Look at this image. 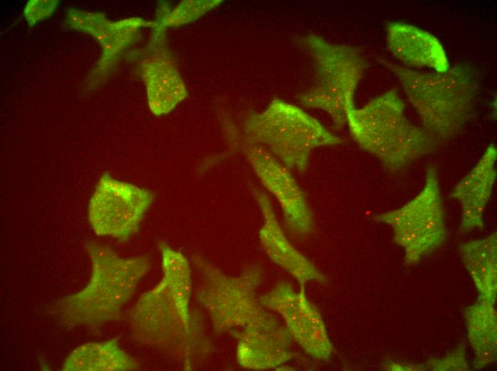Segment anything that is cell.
Returning a JSON list of instances; mask_svg holds the SVG:
<instances>
[{"label":"cell","mask_w":497,"mask_h":371,"mask_svg":"<svg viewBox=\"0 0 497 371\" xmlns=\"http://www.w3.org/2000/svg\"><path fill=\"white\" fill-rule=\"evenodd\" d=\"M163 276L125 313L133 340L159 350L186 370L215 349L199 312L190 305L192 291L189 260L164 241L158 244Z\"/></svg>","instance_id":"obj_1"},{"label":"cell","mask_w":497,"mask_h":371,"mask_svg":"<svg viewBox=\"0 0 497 371\" xmlns=\"http://www.w3.org/2000/svg\"><path fill=\"white\" fill-rule=\"evenodd\" d=\"M91 262L88 283L81 290L56 300L50 308L64 327L98 330L105 323L125 319L124 305L151 268L146 255L121 258L110 247L96 241L85 245Z\"/></svg>","instance_id":"obj_2"},{"label":"cell","mask_w":497,"mask_h":371,"mask_svg":"<svg viewBox=\"0 0 497 371\" xmlns=\"http://www.w3.org/2000/svg\"><path fill=\"white\" fill-rule=\"evenodd\" d=\"M383 63L400 83L423 128L437 142L458 133L471 117L478 85L468 67L421 72L386 60Z\"/></svg>","instance_id":"obj_3"},{"label":"cell","mask_w":497,"mask_h":371,"mask_svg":"<svg viewBox=\"0 0 497 371\" xmlns=\"http://www.w3.org/2000/svg\"><path fill=\"white\" fill-rule=\"evenodd\" d=\"M346 124L355 142L376 156L391 171H398L431 153L438 142L423 128L411 123L396 89L347 113Z\"/></svg>","instance_id":"obj_4"},{"label":"cell","mask_w":497,"mask_h":371,"mask_svg":"<svg viewBox=\"0 0 497 371\" xmlns=\"http://www.w3.org/2000/svg\"><path fill=\"white\" fill-rule=\"evenodd\" d=\"M244 132V142L264 146L288 168L301 173L307 169L312 150L345 141L301 108L279 98L263 111L248 115Z\"/></svg>","instance_id":"obj_5"},{"label":"cell","mask_w":497,"mask_h":371,"mask_svg":"<svg viewBox=\"0 0 497 371\" xmlns=\"http://www.w3.org/2000/svg\"><path fill=\"white\" fill-rule=\"evenodd\" d=\"M191 259L201 278L195 300L207 312L216 336L244 328L270 313L256 295L263 279L259 265L251 264L239 275L230 276L199 254Z\"/></svg>","instance_id":"obj_6"},{"label":"cell","mask_w":497,"mask_h":371,"mask_svg":"<svg viewBox=\"0 0 497 371\" xmlns=\"http://www.w3.org/2000/svg\"><path fill=\"white\" fill-rule=\"evenodd\" d=\"M302 41L314 62L316 81L298 96L299 102L325 111L334 128H341L355 107V92L367 63L360 50L351 46L330 43L314 34L305 36Z\"/></svg>","instance_id":"obj_7"},{"label":"cell","mask_w":497,"mask_h":371,"mask_svg":"<svg viewBox=\"0 0 497 371\" xmlns=\"http://www.w3.org/2000/svg\"><path fill=\"white\" fill-rule=\"evenodd\" d=\"M376 222L389 225L393 241L404 249V263L411 265L446 240L448 233L436 169L426 171L422 190L402 207L376 214Z\"/></svg>","instance_id":"obj_8"},{"label":"cell","mask_w":497,"mask_h":371,"mask_svg":"<svg viewBox=\"0 0 497 371\" xmlns=\"http://www.w3.org/2000/svg\"><path fill=\"white\" fill-rule=\"evenodd\" d=\"M154 198L152 191L115 179L106 171L89 202V224L97 235L126 243L138 232Z\"/></svg>","instance_id":"obj_9"},{"label":"cell","mask_w":497,"mask_h":371,"mask_svg":"<svg viewBox=\"0 0 497 371\" xmlns=\"http://www.w3.org/2000/svg\"><path fill=\"white\" fill-rule=\"evenodd\" d=\"M258 299L265 309L282 317L293 341L308 355L322 361L331 358L333 344L319 310L306 295L305 286H300L298 292L288 282L279 281Z\"/></svg>","instance_id":"obj_10"},{"label":"cell","mask_w":497,"mask_h":371,"mask_svg":"<svg viewBox=\"0 0 497 371\" xmlns=\"http://www.w3.org/2000/svg\"><path fill=\"white\" fill-rule=\"evenodd\" d=\"M242 150L262 185L279 203L287 230L307 236L314 227L313 214L290 169L260 144L244 142Z\"/></svg>","instance_id":"obj_11"},{"label":"cell","mask_w":497,"mask_h":371,"mask_svg":"<svg viewBox=\"0 0 497 371\" xmlns=\"http://www.w3.org/2000/svg\"><path fill=\"white\" fill-rule=\"evenodd\" d=\"M229 334L237 341V362L246 369L276 368L296 355L292 350L293 340L286 327L271 313Z\"/></svg>","instance_id":"obj_12"},{"label":"cell","mask_w":497,"mask_h":371,"mask_svg":"<svg viewBox=\"0 0 497 371\" xmlns=\"http://www.w3.org/2000/svg\"><path fill=\"white\" fill-rule=\"evenodd\" d=\"M251 190L263 219L258 236L267 256L296 279L300 286L308 282L325 283L326 276L286 236L268 195L253 186Z\"/></svg>","instance_id":"obj_13"},{"label":"cell","mask_w":497,"mask_h":371,"mask_svg":"<svg viewBox=\"0 0 497 371\" xmlns=\"http://www.w3.org/2000/svg\"><path fill=\"white\" fill-rule=\"evenodd\" d=\"M159 32L153 41L152 54L140 66L146 86L149 106L156 116L171 111L188 95L184 82L165 47L164 31L166 26L157 24Z\"/></svg>","instance_id":"obj_14"},{"label":"cell","mask_w":497,"mask_h":371,"mask_svg":"<svg viewBox=\"0 0 497 371\" xmlns=\"http://www.w3.org/2000/svg\"><path fill=\"white\" fill-rule=\"evenodd\" d=\"M496 148L490 145L471 169L455 186L450 198L461 207L460 233H467L484 227L483 213L496 178Z\"/></svg>","instance_id":"obj_15"},{"label":"cell","mask_w":497,"mask_h":371,"mask_svg":"<svg viewBox=\"0 0 497 371\" xmlns=\"http://www.w3.org/2000/svg\"><path fill=\"white\" fill-rule=\"evenodd\" d=\"M386 39L392 55L408 68H428L443 72L451 67L439 40L414 25L391 22L386 26Z\"/></svg>","instance_id":"obj_16"},{"label":"cell","mask_w":497,"mask_h":371,"mask_svg":"<svg viewBox=\"0 0 497 371\" xmlns=\"http://www.w3.org/2000/svg\"><path fill=\"white\" fill-rule=\"evenodd\" d=\"M495 304L481 297L463 311L467 337L474 352L473 368L488 366L497 357V317Z\"/></svg>","instance_id":"obj_17"},{"label":"cell","mask_w":497,"mask_h":371,"mask_svg":"<svg viewBox=\"0 0 497 371\" xmlns=\"http://www.w3.org/2000/svg\"><path fill=\"white\" fill-rule=\"evenodd\" d=\"M458 251L479 293L478 297L495 304L497 293L496 232L483 238L460 244Z\"/></svg>","instance_id":"obj_18"},{"label":"cell","mask_w":497,"mask_h":371,"mask_svg":"<svg viewBox=\"0 0 497 371\" xmlns=\"http://www.w3.org/2000/svg\"><path fill=\"white\" fill-rule=\"evenodd\" d=\"M119 337L87 342L75 348L66 357L64 371H125L139 370V362L121 348Z\"/></svg>","instance_id":"obj_19"},{"label":"cell","mask_w":497,"mask_h":371,"mask_svg":"<svg viewBox=\"0 0 497 371\" xmlns=\"http://www.w3.org/2000/svg\"><path fill=\"white\" fill-rule=\"evenodd\" d=\"M221 0H189L181 1L173 10L164 13L161 23L166 26L189 24L216 7Z\"/></svg>","instance_id":"obj_20"},{"label":"cell","mask_w":497,"mask_h":371,"mask_svg":"<svg viewBox=\"0 0 497 371\" xmlns=\"http://www.w3.org/2000/svg\"><path fill=\"white\" fill-rule=\"evenodd\" d=\"M423 370L466 371L469 370L466 358V347L461 345L452 352L440 359L431 358L423 364Z\"/></svg>","instance_id":"obj_21"},{"label":"cell","mask_w":497,"mask_h":371,"mask_svg":"<svg viewBox=\"0 0 497 371\" xmlns=\"http://www.w3.org/2000/svg\"><path fill=\"white\" fill-rule=\"evenodd\" d=\"M383 367L387 370L398 371H421L423 370V364L416 365L411 363L397 362L393 360H387L384 362Z\"/></svg>","instance_id":"obj_22"}]
</instances>
